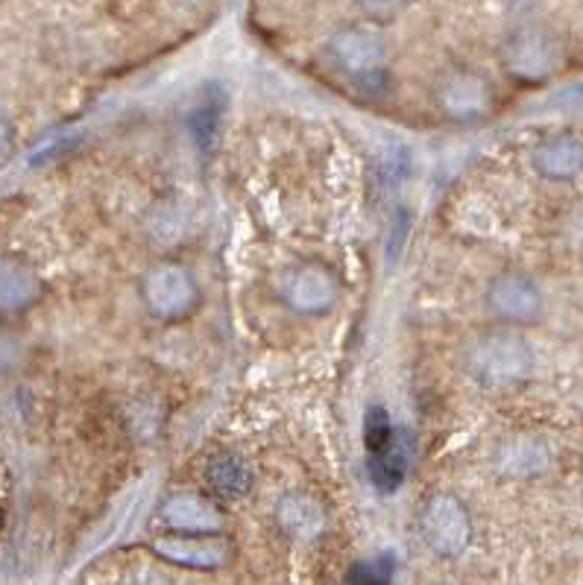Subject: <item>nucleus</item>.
<instances>
[{"instance_id": "nucleus-10", "label": "nucleus", "mask_w": 583, "mask_h": 585, "mask_svg": "<svg viewBox=\"0 0 583 585\" xmlns=\"http://www.w3.org/2000/svg\"><path fill=\"white\" fill-rule=\"evenodd\" d=\"M551 59H555L551 45L537 30H525L507 45V65L519 77H542L551 68Z\"/></svg>"}, {"instance_id": "nucleus-18", "label": "nucleus", "mask_w": 583, "mask_h": 585, "mask_svg": "<svg viewBox=\"0 0 583 585\" xmlns=\"http://www.w3.org/2000/svg\"><path fill=\"white\" fill-rule=\"evenodd\" d=\"M10 152H12V129L10 124L0 117V159H7Z\"/></svg>"}, {"instance_id": "nucleus-5", "label": "nucleus", "mask_w": 583, "mask_h": 585, "mask_svg": "<svg viewBox=\"0 0 583 585\" xmlns=\"http://www.w3.org/2000/svg\"><path fill=\"white\" fill-rule=\"evenodd\" d=\"M487 305L502 322H534L542 313V292L525 275H502L490 284L487 290Z\"/></svg>"}, {"instance_id": "nucleus-16", "label": "nucleus", "mask_w": 583, "mask_h": 585, "mask_svg": "<svg viewBox=\"0 0 583 585\" xmlns=\"http://www.w3.org/2000/svg\"><path fill=\"white\" fill-rule=\"evenodd\" d=\"M217 124H220V106H217V100H203V103L194 108V115H191V133H194V138H197L203 150H208L212 141H215Z\"/></svg>"}, {"instance_id": "nucleus-17", "label": "nucleus", "mask_w": 583, "mask_h": 585, "mask_svg": "<svg viewBox=\"0 0 583 585\" xmlns=\"http://www.w3.org/2000/svg\"><path fill=\"white\" fill-rule=\"evenodd\" d=\"M350 585H393L390 557H385L381 562H361V565L352 567Z\"/></svg>"}, {"instance_id": "nucleus-7", "label": "nucleus", "mask_w": 583, "mask_h": 585, "mask_svg": "<svg viewBox=\"0 0 583 585\" xmlns=\"http://www.w3.org/2000/svg\"><path fill=\"white\" fill-rule=\"evenodd\" d=\"M162 521L180 536H220V513L199 495H176L162 506Z\"/></svg>"}, {"instance_id": "nucleus-6", "label": "nucleus", "mask_w": 583, "mask_h": 585, "mask_svg": "<svg viewBox=\"0 0 583 585\" xmlns=\"http://www.w3.org/2000/svg\"><path fill=\"white\" fill-rule=\"evenodd\" d=\"M332 54L334 59L346 68L350 73L358 77H376L385 62V42L376 30L369 27H343L338 36L332 38Z\"/></svg>"}, {"instance_id": "nucleus-4", "label": "nucleus", "mask_w": 583, "mask_h": 585, "mask_svg": "<svg viewBox=\"0 0 583 585\" xmlns=\"http://www.w3.org/2000/svg\"><path fill=\"white\" fill-rule=\"evenodd\" d=\"M278 296L290 311L302 317H320L332 311L338 302V278L323 264H299L285 273L278 284Z\"/></svg>"}, {"instance_id": "nucleus-3", "label": "nucleus", "mask_w": 583, "mask_h": 585, "mask_svg": "<svg viewBox=\"0 0 583 585\" xmlns=\"http://www.w3.org/2000/svg\"><path fill=\"white\" fill-rule=\"evenodd\" d=\"M472 518L455 495H434L422 509V541L441 559H455L469 548Z\"/></svg>"}, {"instance_id": "nucleus-8", "label": "nucleus", "mask_w": 583, "mask_h": 585, "mask_svg": "<svg viewBox=\"0 0 583 585\" xmlns=\"http://www.w3.org/2000/svg\"><path fill=\"white\" fill-rule=\"evenodd\" d=\"M156 553H162L168 562L185 567H217L224 562L226 548L220 536H162L156 541Z\"/></svg>"}, {"instance_id": "nucleus-13", "label": "nucleus", "mask_w": 583, "mask_h": 585, "mask_svg": "<svg viewBox=\"0 0 583 585\" xmlns=\"http://www.w3.org/2000/svg\"><path fill=\"white\" fill-rule=\"evenodd\" d=\"M441 100L443 106L455 112V115H478V112H484L487 89L478 77L458 73V77H451L446 82V89L441 91Z\"/></svg>"}, {"instance_id": "nucleus-11", "label": "nucleus", "mask_w": 583, "mask_h": 585, "mask_svg": "<svg viewBox=\"0 0 583 585\" xmlns=\"http://www.w3.org/2000/svg\"><path fill=\"white\" fill-rule=\"evenodd\" d=\"M278 521L290 536L311 539V536L323 530V509L311 497L290 495L278 504Z\"/></svg>"}, {"instance_id": "nucleus-2", "label": "nucleus", "mask_w": 583, "mask_h": 585, "mask_svg": "<svg viewBox=\"0 0 583 585\" xmlns=\"http://www.w3.org/2000/svg\"><path fill=\"white\" fill-rule=\"evenodd\" d=\"M141 296L147 311L153 313V317H159L164 322H176L197 308L199 287L185 266L159 264L144 278Z\"/></svg>"}, {"instance_id": "nucleus-12", "label": "nucleus", "mask_w": 583, "mask_h": 585, "mask_svg": "<svg viewBox=\"0 0 583 585\" xmlns=\"http://www.w3.org/2000/svg\"><path fill=\"white\" fill-rule=\"evenodd\" d=\"M208 483H212V489L220 492V495L238 497L250 489L252 474L250 469H247V462H243L238 454L224 451L217 454L215 460H212V466H208Z\"/></svg>"}, {"instance_id": "nucleus-9", "label": "nucleus", "mask_w": 583, "mask_h": 585, "mask_svg": "<svg viewBox=\"0 0 583 585\" xmlns=\"http://www.w3.org/2000/svg\"><path fill=\"white\" fill-rule=\"evenodd\" d=\"M534 168L539 176L551 182H569L583 170V141H578L574 135L548 138L534 152Z\"/></svg>"}, {"instance_id": "nucleus-15", "label": "nucleus", "mask_w": 583, "mask_h": 585, "mask_svg": "<svg viewBox=\"0 0 583 585\" xmlns=\"http://www.w3.org/2000/svg\"><path fill=\"white\" fill-rule=\"evenodd\" d=\"M399 436L393 431V422L387 416L385 408H369L367 416H364V443H367L369 457H376V454H385L390 445L396 443Z\"/></svg>"}, {"instance_id": "nucleus-1", "label": "nucleus", "mask_w": 583, "mask_h": 585, "mask_svg": "<svg viewBox=\"0 0 583 585\" xmlns=\"http://www.w3.org/2000/svg\"><path fill=\"white\" fill-rule=\"evenodd\" d=\"M469 369L487 387H502L530 369L528 343L511 331H493L478 340L469 352Z\"/></svg>"}, {"instance_id": "nucleus-14", "label": "nucleus", "mask_w": 583, "mask_h": 585, "mask_svg": "<svg viewBox=\"0 0 583 585\" xmlns=\"http://www.w3.org/2000/svg\"><path fill=\"white\" fill-rule=\"evenodd\" d=\"M404 474H408V451H404V445L399 439L385 454L369 457V480H373V486L378 492L393 495L396 489L404 483Z\"/></svg>"}]
</instances>
